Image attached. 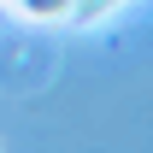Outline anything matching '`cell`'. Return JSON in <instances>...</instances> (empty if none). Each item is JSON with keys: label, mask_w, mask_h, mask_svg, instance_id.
I'll return each mask as SVG.
<instances>
[{"label": "cell", "mask_w": 153, "mask_h": 153, "mask_svg": "<svg viewBox=\"0 0 153 153\" xmlns=\"http://www.w3.org/2000/svg\"><path fill=\"white\" fill-rule=\"evenodd\" d=\"M24 12H30V18H53V12H65V6H71V0H18Z\"/></svg>", "instance_id": "obj_1"}]
</instances>
